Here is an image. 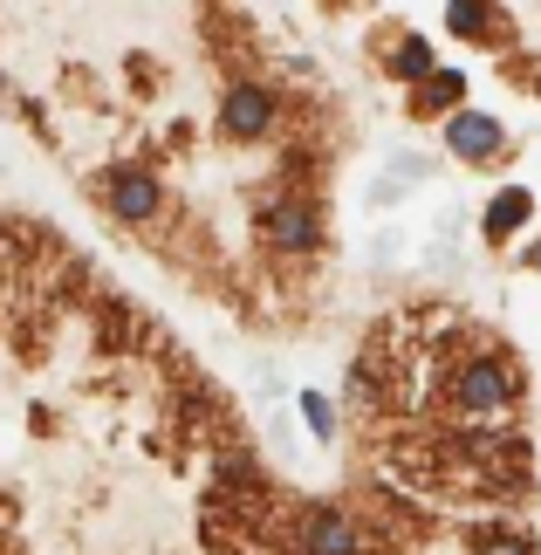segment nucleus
I'll return each instance as SVG.
<instances>
[{
  "label": "nucleus",
  "instance_id": "nucleus-1",
  "mask_svg": "<svg viewBox=\"0 0 541 555\" xmlns=\"http://www.w3.org/2000/svg\"><path fill=\"white\" fill-rule=\"evenodd\" d=\"M452 404H460L466 418L493 425V418H507L514 404H521V377H514V364L501 350H473V357L452 364Z\"/></svg>",
  "mask_w": 541,
  "mask_h": 555
},
{
  "label": "nucleus",
  "instance_id": "nucleus-2",
  "mask_svg": "<svg viewBox=\"0 0 541 555\" xmlns=\"http://www.w3.org/2000/svg\"><path fill=\"white\" fill-rule=\"evenodd\" d=\"M261 241L281 261H309V254H322V206L309 192H274V199H261Z\"/></svg>",
  "mask_w": 541,
  "mask_h": 555
},
{
  "label": "nucleus",
  "instance_id": "nucleus-3",
  "mask_svg": "<svg viewBox=\"0 0 541 555\" xmlns=\"http://www.w3.org/2000/svg\"><path fill=\"white\" fill-rule=\"evenodd\" d=\"M274 124H281V96L268 90V82L241 76V82H227V90H220L212 131H220L227 144H261V138H274Z\"/></svg>",
  "mask_w": 541,
  "mask_h": 555
},
{
  "label": "nucleus",
  "instance_id": "nucleus-4",
  "mask_svg": "<svg viewBox=\"0 0 541 555\" xmlns=\"http://www.w3.org/2000/svg\"><path fill=\"white\" fill-rule=\"evenodd\" d=\"M96 192H103V206H111L117 227H151L165 212V185H158V172H144V165H111V172L96 179Z\"/></svg>",
  "mask_w": 541,
  "mask_h": 555
},
{
  "label": "nucleus",
  "instance_id": "nucleus-5",
  "mask_svg": "<svg viewBox=\"0 0 541 555\" xmlns=\"http://www.w3.org/2000/svg\"><path fill=\"white\" fill-rule=\"evenodd\" d=\"M295 548L301 555H371V535H363V521L350 507L322 501V507H309V515L295 521Z\"/></svg>",
  "mask_w": 541,
  "mask_h": 555
},
{
  "label": "nucleus",
  "instance_id": "nucleus-6",
  "mask_svg": "<svg viewBox=\"0 0 541 555\" xmlns=\"http://www.w3.org/2000/svg\"><path fill=\"white\" fill-rule=\"evenodd\" d=\"M446 124V152H452V165H493L507 152V124L493 117V111H473V103H460L452 117H439Z\"/></svg>",
  "mask_w": 541,
  "mask_h": 555
},
{
  "label": "nucleus",
  "instance_id": "nucleus-7",
  "mask_svg": "<svg viewBox=\"0 0 541 555\" xmlns=\"http://www.w3.org/2000/svg\"><path fill=\"white\" fill-rule=\"evenodd\" d=\"M446 28L480 49H514V21L501 0H446Z\"/></svg>",
  "mask_w": 541,
  "mask_h": 555
},
{
  "label": "nucleus",
  "instance_id": "nucleus-8",
  "mask_svg": "<svg viewBox=\"0 0 541 555\" xmlns=\"http://www.w3.org/2000/svg\"><path fill=\"white\" fill-rule=\"evenodd\" d=\"M528 220H534V192H528V185H501V192L487 199V212H480V241H487V247H507Z\"/></svg>",
  "mask_w": 541,
  "mask_h": 555
},
{
  "label": "nucleus",
  "instance_id": "nucleus-9",
  "mask_svg": "<svg viewBox=\"0 0 541 555\" xmlns=\"http://www.w3.org/2000/svg\"><path fill=\"white\" fill-rule=\"evenodd\" d=\"M460 103H466V76H460V69H446V62L411 82V117H418V124H425V117H452Z\"/></svg>",
  "mask_w": 541,
  "mask_h": 555
},
{
  "label": "nucleus",
  "instance_id": "nucleus-10",
  "mask_svg": "<svg viewBox=\"0 0 541 555\" xmlns=\"http://www.w3.org/2000/svg\"><path fill=\"white\" fill-rule=\"evenodd\" d=\"M425 69H439V49H431V41H425L418 28L391 35V55H384V76H391V82H404V90H411V82H418Z\"/></svg>",
  "mask_w": 541,
  "mask_h": 555
},
{
  "label": "nucleus",
  "instance_id": "nucleus-11",
  "mask_svg": "<svg viewBox=\"0 0 541 555\" xmlns=\"http://www.w3.org/2000/svg\"><path fill=\"white\" fill-rule=\"evenodd\" d=\"M473 555H541V548H534V535H514V528H480Z\"/></svg>",
  "mask_w": 541,
  "mask_h": 555
},
{
  "label": "nucleus",
  "instance_id": "nucleus-12",
  "mask_svg": "<svg viewBox=\"0 0 541 555\" xmlns=\"http://www.w3.org/2000/svg\"><path fill=\"white\" fill-rule=\"evenodd\" d=\"M301 418H309L315 439H336V404L322 398V391H301Z\"/></svg>",
  "mask_w": 541,
  "mask_h": 555
},
{
  "label": "nucleus",
  "instance_id": "nucleus-13",
  "mask_svg": "<svg viewBox=\"0 0 541 555\" xmlns=\"http://www.w3.org/2000/svg\"><path fill=\"white\" fill-rule=\"evenodd\" d=\"M534 96H541V76H534Z\"/></svg>",
  "mask_w": 541,
  "mask_h": 555
},
{
  "label": "nucleus",
  "instance_id": "nucleus-14",
  "mask_svg": "<svg viewBox=\"0 0 541 555\" xmlns=\"http://www.w3.org/2000/svg\"><path fill=\"white\" fill-rule=\"evenodd\" d=\"M330 8H343V0H330Z\"/></svg>",
  "mask_w": 541,
  "mask_h": 555
}]
</instances>
